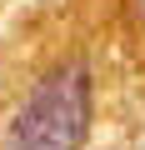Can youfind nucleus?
<instances>
[{
  "label": "nucleus",
  "mask_w": 145,
  "mask_h": 150,
  "mask_svg": "<svg viewBox=\"0 0 145 150\" xmlns=\"http://www.w3.org/2000/svg\"><path fill=\"white\" fill-rule=\"evenodd\" d=\"M105 110V70L90 45L40 55L5 100L0 150H90Z\"/></svg>",
  "instance_id": "nucleus-1"
}]
</instances>
